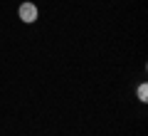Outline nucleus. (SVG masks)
Returning <instances> with one entry per match:
<instances>
[{
	"instance_id": "1",
	"label": "nucleus",
	"mask_w": 148,
	"mask_h": 136,
	"mask_svg": "<svg viewBox=\"0 0 148 136\" xmlns=\"http://www.w3.org/2000/svg\"><path fill=\"white\" fill-rule=\"evenodd\" d=\"M17 15H20V20L25 22V25H32V22H37V17H40V10H37L35 3L25 0V3H20V8H17Z\"/></svg>"
},
{
	"instance_id": "2",
	"label": "nucleus",
	"mask_w": 148,
	"mask_h": 136,
	"mask_svg": "<svg viewBox=\"0 0 148 136\" xmlns=\"http://www.w3.org/2000/svg\"><path fill=\"white\" fill-rule=\"evenodd\" d=\"M136 97H138V101H143V104L148 101V84H146V82H143V84H138V89H136Z\"/></svg>"
}]
</instances>
